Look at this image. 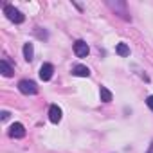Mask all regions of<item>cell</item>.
Segmentation results:
<instances>
[{
  "mask_svg": "<svg viewBox=\"0 0 153 153\" xmlns=\"http://www.w3.org/2000/svg\"><path fill=\"white\" fill-rule=\"evenodd\" d=\"M4 15H6L11 22H15V24H22V22L25 20V16H24L15 6H4Z\"/></svg>",
  "mask_w": 153,
  "mask_h": 153,
  "instance_id": "6da1fadb",
  "label": "cell"
},
{
  "mask_svg": "<svg viewBox=\"0 0 153 153\" xmlns=\"http://www.w3.org/2000/svg\"><path fill=\"white\" fill-rule=\"evenodd\" d=\"M18 90L22 92V94H25V96H34L36 92H38V87H36V83L34 81H31V79H22L20 83H18Z\"/></svg>",
  "mask_w": 153,
  "mask_h": 153,
  "instance_id": "7a4b0ae2",
  "label": "cell"
},
{
  "mask_svg": "<svg viewBox=\"0 0 153 153\" xmlns=\"http://www.w3.org/2000/svg\"><path fill=\"white\" fill-rule=\"evenodd\" d=\"M74 52H76V56H78V58H87L88 52H90V49H88V45L83 40H78V42L74 43Z\"/></svg>",
  "mask_w": 153,
  "mask_h": 153,
  "instance_id": "3957f363",
  "label": "cell"
},
{
  "mask_svg": "<svg viewBox=\"0 0 153 153\" xmlns=\"http://www.w3.org/2000/svg\"><path fill=\"white\" fill-rule=\"evenodd\" d=\"M9 137H13V139H22V137H25V128H24V124H22V123H13L11 128H9Z\"/></svg>",
  "mask_w": 153,
  "mask_h": 153,
  "instance_id": "277c9868",
  "label": "cell"
},
{
  "mask_svg": "<svg viewBox=\"0 0 153 153\" xmlns=\"http://www.w3.org/2000/svg\"><path fill=\"white\" fill-rule=\"evenodd\" d=\"M52 74H54V67H52L51 63H43L42 68H40V78H42L43 81H49V79L52 78Z\"/></svg>",
  "mask_w": 153,
  "mask_h": 153,
  "instance_id": "5b68a950",
  "label": "cell"
},
{
  "mask_svg": "<svg viewBox=\"0 0 153 153\" xmlns=\"http://www.w3.org/2000/svg\"><path fill=\"white\" fill-rule=\"evenodd\" d=\"M49 119L54 124H58L61 121V108L58 105H51V108H49Z\"/></svg>",
  "mask_w": 153,
  "mask_h": 153,
  "instance_id": "8992f818",
  "label": "cell"
},
{
  "mask_svg": "<svg viewBox=\"0 0 153 153\" xmlns=\"http://www.w3.org/2000/svg\"><path fill=\"white\" fill-rule=\"evenodd\" d=\"M72 74L78 76V78H88L90 76V68L85 65H74L72 67Z\"/></svg>",
  "mask_w": 153,
  "mask_h": 153,
  "instance_id": "52a82bcc",
  "label": "cell"
},
{
  "mask_svg": "<svg viewBox=\"0 0 153 153\" xmlns=\"http://www.w3.org/2000/svg\"><path fill=\"white\" fill-rule=\"evenodd\" d=\"M108 6L114 9V11H121V16L124 18V20H130V16H128V11H126V4L124 2H108Z\"/></svg>",
  "mask_w": 153,
  "mask_h": 153,
  "instance_id": "ba28073f",
  "label": "cell"
},
{
  "mask_svg": "<svg viewBox=\"0 0 153 153\" xmlns=\"http://www.w3.org/2000/svg\"><path fill=\"white\" fill-rule=\"evenodd\" d=\"M33 56H34V47H33V43H25V45H24V58H25V61H31Z\"/></svg>",
  "mask_w": 153,
  "mask_h": 153,
  "instance_id": "9c48e42d",
  "label": "cell"
},
{
  "mask_svg": "<svg viewBox=\"0 0 153 153\" xmlns=\"http://www.w3.org/2000/svg\"><path fill=\"white\" fill-rule=\"evenodd\" d=\"M99 96H101V101H103V103H110V101L114 99L112 92H110L106 87H101V90H99Z\"/></svg>",
  "mask_w": 153,
  "mask_h": 153,
  "instance_id": "30bf717a",
  "label": "cell"
},
{
  "mask_svg": "<svg viewBox=\"0 0 153 153\" xmlns=\"http://www.w3.org/2000/svg\"><path fill=\"white\" fill-rule=\"evenodd\" d=\"M0 68H2V74L6 76V78H9V76H13V68L9 67V63H7L6 59H2V61H0Z\"/></svg>",
  "mask_w": 153,
  "mask_h": 153,
  "instance_id": "8fae6325",
  "label": "cell"
},
{
  "mask_svg": "<svg viewBox=\"0 0 153 153\" xmlns=\"http://www.w3.org/2000/svg\"><path fill=\"white\" fill-rule=\"evenodd\" d=\"M115 52L119 54V56H128L130 54V47L126 45V43H117V47H115Z\"/></svg>",
  "mask_w": 153,
  "mask_h": 153,
  "instance_id": "7c38bea8",
  "label": "cell"
},
{
  "mask_svg": "<svg viewBox=\"0 0 153 153\" xmlns=\"http://www.w3.org/2000/svg\"><path fill=\"white\" fill-rule=\"evenodd\" d=\"M146 105H148V106H149V110L153 112V96H149V97L146 99Z\"/></svg>",
  "mask_w": 153,
  "mask_h": 153,
  "instance_id": "4fadbf2b",
  "label": "cell"
},
{
  "mask_svg": "<svg viewBox=\"0 0 153 153\" xmlns=\"http://www.w3.org/2000/svg\"><path fill=\"white\" fill-rule=\"evenodd\" d=\"M7 117H9V114H7V112H2V119H4V121H6V119H7Z\"/></svg>",
  "mask_w": 153,
  "mask_h": 153,
  "instance_id": "5bb4252c",
  "label": "cell"
},
{
  "mask_svg": "<svg viewBox=\"0 0 153 153\" xmlns=\"http://www.w3.org/2000/svg\"><path fill=\"white\" fill-rule=\"evenodd\" d=\"M148 153H153V142L149 144V149H148Z\"/></svg>",
  "mask_w": 153,
  "mask_h": 153,
  "instance_id": "9a60e30c",
  "label": "cell"
}]
</instances>
